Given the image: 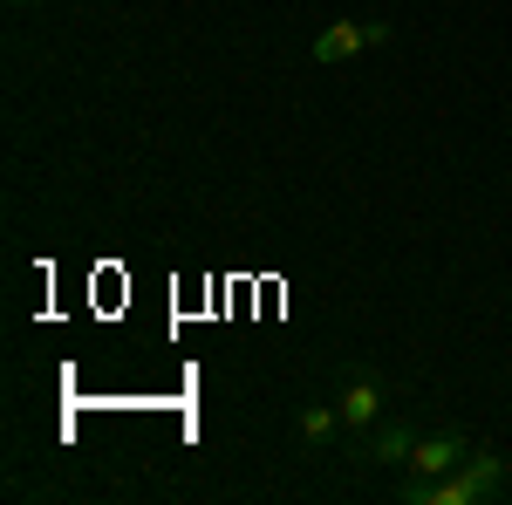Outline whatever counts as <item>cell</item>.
Listing matches in <instances>:
<instances>
[{
    "label": "cell",
    "instance_id": "obj_7",
    "mask_svg": "<svg viewBox=\"0 0 512 505\" xmlns=\"http://www.w3.org/2000/svg\"><path fill=\"white\" fill-rule=\"evenodd\" d=\"M7 7H41V0H7Z\"/></svg>",
    "mask_w": 512,
    "mask_h": 505
},
{
    "label": "cell",
    "instance_id": "obj_5",
    "mask_svg": "<svg viewBox=\"0 0 512 505\" xmlns=\"http://www.w3.org/2000/svg\"><path fill=\"white\" fill-rule=\"evenodd\" d=\"M355 451H362L369 465H410V451H417V424H403V417H383V424L369 430V437H355Z\"/></svg>",
    "mask_w": 512,
    "mask_h": 505
},
{
    "label": "cell",
    "instance_id": "obj_4",
    "mask_svg": "<svg viewBox=\"0 0 512 505\" xmlns=\"http://www.w3.org/2000/svg\"><path fill=\"white\" fill-rule=\"evenodd\" d=\"M465 458H472V437H465V430H424L417 451H410V478L431 485V478H444V471H458Z\"/></svg>",
    "mask_w": 512,
    "mask_h": 505
},
{
    "label": "cell",
    "instance_id": "obj_6",
    "mask_svg": "<svg viewBox=\"0 0 512 505\" xmlns=\"http://www.w3.org/2000/svg\"><path fill=\"white\" fill-rule=\"evenodd\" d=\"M294 437H301L308 451H328V444L349 437V430H342V410H335V403H301V410H294Z\"/></svg>",
    "mask_w": 512,
    "mask_h": 505
},
{
    "label": "cell",
    "instance_id": "obj_2",
    "mask_svg": "<svg viewBox=\"0 0 512 505\" xmlns=\"http://www.w3.org/2000/svg\"><path fill=\"white\" fill-rule=\"evenodd\" d=\"M335 410H342V430H349V437H369V430L383 424V376H376V369H342Z\"/></svg>",
    "mask_w": 512,
    "mask_h": 505
},
{
    "label": "cell",
    "instance_id": "obj_3",
    "mask_svg": "<svg viewBox=\"0 0 512 505\" xmlns=\"http://www.w3.org/2000/svg\"><path fill=\"white\" fill-rule=\"evenodd\" d=\"M390 35H396L390 21H328L308 55H315V69H342V62H355V55H362V48H383Z\"/></svg>",
    "mask_w": 512,
    "mask_h": 505
},
{
    "label": "cell",
    "instance_id": "obj_1",
    "mask_svg": "<svg viewBox=\"0 0 512 505\" xmlns=\"http://www.w3.org/2000/svg\"><path fill=\"white\" fill-rule=\"evenodd\" d=\"M499 485H506V458L499 451H472L458 471H444V478H403L396 485V499L403 505H478V499H499Z\"/></svg>",
    "mask_w": 512,
    "mask_h": 505
}]
</instances>
